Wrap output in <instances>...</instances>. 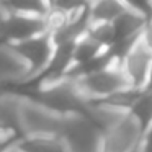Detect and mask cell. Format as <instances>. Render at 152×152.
I'll list each match as a JSON object with an SVG mask.
<instances>
[{"label": "cell", "instance_id": "6da1fadb", "mask_svg": "<svg viewBox=\"0 0 152 152\" xmlns=\"http://www.w3.org/2000/svg\"><path fill=\"white\" fill-rule=\"evenodd\" d=\"M28 96L34 98L44 108H48L61 118L83 113L88 106V102L80 95L75 82L69 79L38 85L33 95Z\"/></svg>", "mask_w": 152, "mask_h": 152}, {"label": "cell", "instance_id": "7a4b0ae2", "mask_svg": "<svg viewBox=\"0 0 152 152\" xmlns=\"http://www.w3.org/2000/svg\"><path fill=\"white\" fill-rule=\"evenodd\" d=\"M57 136L66 152H102L103 132L85 113L62 118Z\"/></svg>", "mask_w": 152, "mask_h": 152}, {"label": "cell", "instance_id": "3957f363", "mask_svg": "<svg viewBox=\"0 0 152 152\" xmlns=\"http://www.w3.org/2000/svg\"><path fill=\"white\" fill-rule=\"evenodd\" d=\"M74 82H75L80 95L88 103L108 100L119 90L129 87L118 64H111L105 69H100L93 74L75 79Z\"/></svg>", "mask_w": 152, "mask_h": 152}, {"label": "cell", "instance_id": "277c9868", "mask_svg": "<svg viewBox=\"0 0 152 152\" xmlns=\"http://www.w3.org/2000/svg\"><path fill=\"white\" fill-rule=\"evenodd\" d=\"M62 118L54 115L41 103L23 95L20 105V137L21 136H57Z\"/></svg>", "mask_w": 152, "mask_h": 152}, {"label": "cell", "instance_id": "5b68a950", "mask_svg": "<svg viewBox=\"0 0 152 152\" xmlns=\"http://www.w3.org/2000/svg\"><path fill=\"white\" fill-rule=\"evenodd\" d=\"M8 46L23 61L28 72V82L36 80L44 72L54 51V43L49 33H43L39 36L30 38L17 44H8Z\"/></svg>", "mask_w": 152, "mask_h": 152}, {"label": "cell", "instance_id": "8992f818", "mask_svg": "<svg viewBox=\"0 0 152 152\" xmlns=\"http://www.w3.org/2000/svg\"><path fill=\"white\" fill-rule=\"evenodd\" d=\"M142 128L126 113L103 131L102 152H137Z\"/></svg>", "mask_w": 152, "mask_h": 152}, {"label": "cell", "instance_id": "52a82bcc", "mask_svg": "<svg viewBox=\"0 0 152 152\" xmlns=\"http://www.w3.org/2000/svg\"><path fill=\"white\" fill-rule=\"evenodd\" d=\"M151 67H152V54L139 41L129 49V53L119 62V69L124 74L128 85L132 87V88H144L149 72H151Z\"/></svg>", "mask_w": 152, "mask_h": 152}, {"label": "cell", "instance_id": "ba28073f", "mask_svg": "<svg viewBox=\"0 0 152 152\" xmlns=\"http://www.w3.org/2000/svg\"><path fill=\"white\" fill-rule=\"evenodd\" d=\"M90 23H106L111 25L118 17L126 12L121 0H92L87 5Z\"/></svg>", "mask_w": 152, "mask_h": 152}, {"label": "cell", "instance_id": "9c48e42d", "mask_svg": "<svg viewBox=\"0 0 152 152\" xmlns=\"http://www.w3.org/2000/svg\"><path fill=\"white\" fill-rule=\"evenodd\" d=\"M145 21L147 20L142 18L141 15L126 10L121 17H118L111 23L113 33H115V43L116 41L136 39V38H139V34H141Z\"/></svg>", "mask_w": 152, "mask_h": 152}, {"label": "cell", "instance_id": "30bf717a", "mask_svg": "<svg viewBox=\"0 0 152 152\" xmlns=\"http://www.w3.org/2000/svg\"><path fill=\"white\" fill-rule=\"evenodd\" d=\"M15 144L23 152H66L59 136H21Z\"/></svg>", "mask_w": 152, "mask_h": 152}, {"label": "cell", "instance_id": "8fae6325", "mask_svg": "<svg viewBox=\"0 0 152 152\" xmlns=\"http://www.w3.org/2000/svg\"><path fill=\"white\" fill-rule=\"evenodd\" d=\"M0 10L4 13L44 17L49 12V7L44 0H0Z\"/></svg>", "mask_w": 152, "mask_h": 152}, {"label": "cell", "instance_id": "7c38bea8", "mask_svg": "<svg viewBox=\"0 0 152 152\" xmlns=\"http://www.w3.org/2000/svg\"><path fill=\"white\" fill-rule=\"evenodd\" d=\"M128 115L137 123L144 131L152 123V92L142 88L139 92L137 98L134 100L132 106L129 108Z\"/></svg>", "mask_w": 152, "mask_h": 152}, {"label": "cell", "instance_id": "4fadbf2b", "mask_svg": "<svg viewBox=\"0 0 152 152\" xmlns=\"http://www.w3.org/2000/svg\"><path fill=\"white\" fill-rule=\"evenodd\" d=\"M105 53L103 48H100L96 43H93L88 36L83 34L80 39L75 41L74 44V53H72V57H74V66L72 67H79V66H83V64H88L90 61L96 59L100 54Z\"/></svg>", "mask_w": 152, "mask_h": 152}, {"label": "cell", "instance_id": "5bb4252c", "mask_svg": "<svg viewBox=\"0 0 152 152\" xmlns=\"http://www.w3.org/2000/svg\"><path fill=\"white\" fill-rule=\"evenodd\" d=\"M85 36H88L93 43H96L100 48H103L105 51L115 43V33H113V28H111V25H106V23H90Z\"/></svg>", "mask_w": 152, "mask_h": 152}, {"label": "cell", "instance_id": "9a60e30c", "mask_svg": "<svg viewBox=\"0 0 152 152\" xmlns=\"http://www.w3.org/2000/svg\"><path fill=\"white\" fill-rule=\"evenodd\" d=\"M121 4L124 5L126 10L141 15L145 20L152 18V4L149 0H121Z\"/></svg>", "mask_w": 152, "mask_h": 152}, {"label": "cell", "instance_id": "2e32d148", "mask_svg": "<svg viewBox=\"0 0 152 152\" xmlns=\"http://www.w3.org/2000/svg\"><path fill=\"white\" fill-rule=\"evenodd\" d=\"M82 7H87V5H83L80 0H54L53 7L49 10H56V12H61V13L70 15Z\"/></svg>", "mask_w": 152, "mask_h": 152}, {"label": "cell", "instance_id": "e0dca14e", "mask_svg": "<svg viewBox=\"0 0 152 152\" xmlns=\"http://www.w3.org/2000/svg\"><path fill=\"white\" fill-rule=\"evenodd\" d=\"M139 43L152 54V18L145 21L144 28H142L141 34H139Z\"/></svg>", "mask_w": 152, "mask_h": 152}, {"label": "cell", "instance_id": "ac0fdd59", "mask_svg": "<svg viewBox=\"0 0 152 152\" xmlns=\"http://www.w3.org/2000/svg\"><path fill=\"white\" fill-rule=\"evenodd\" d=\"M137 152H152V123L142 131Z\"/></svg>", "mask_w": 152, "mask_h": 152}, {"label": "cell", "instance_id": "d6986e66", "mask_svg": "<svg viewBox=\"0 0 152 152\" xmlns=\"http://www.w3.org/2000/svg\"><path fill=\"white\" fill-rule=\"evenodd\" d=\"M144 90H149V92H152V67H151V72H149V77H147V82H145Z\"/></svg>", "mask_w": 152, "mask_h": 152}, {"label": "cell", "instance_id": "ffe728a7", "mask_svg": "<svg viewBox=\"0 0 152 152\" xmlns=\"http://www.w3.org/2000/svg\"><path fill=\"white\" fill-rule=\"evenodd\" d=\"M5 152H23V151H21V149L18 147V145L15 144V142H13L12 145H8V147H7V151H5Z\"/></svg>", "mask_w": 152, "mask_h": 152}, {"label": "cell", "instance_id": "44dd1931", "mask_svg": "<svg viewBox=\"0 0 152 152\" xmlns=\"http://www.w3.org/2000/svg\"><path fill=\"white\" fill-rule=\"evenodd\" d=\"M44 2H46V5H48V7H53V4H54V0H44Z\"/></svg>", "mask_w": 152, "mask_h": 152}, {"label": "cell", "instance_id": "7402d4cb", "mask_svg": "<svg viewBox=\"0 0 152 152\" xmlns=\"http://www.w3.org/2000/svg\"><path fill=\"white\" fill-rule=\"evenodd\" d=\"M80 2H82V4H83V5H88V4H90V2H92V0H80Z\"/></svg>", "mask_w": 152, "mask_h": 152}, {"label": "cell", "instance_id": "603a6c76", "mask_svg": "<svg viewBox=\"0 0 152 152\" xmlns=\"http://www.w3.org/2000/svg\"><path fill=\"white\" fill-rule=\"evenodd\" d=\"M149 2H151V4H152V0H149Z\"/></svg>", "mask_w": 152, "mask_h": 152}]
</instances>
